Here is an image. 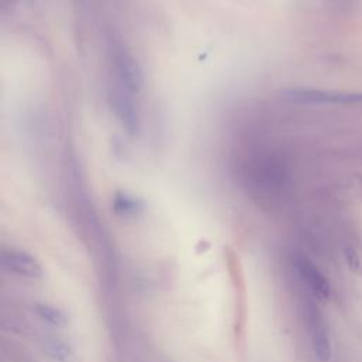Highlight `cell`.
I'll return each instance as SVG.
<instances>
[{
    "instance_id": "6da1fadb",
    "label": "cell",
    "mask_w": 362,
    "mask_h": 362,
    "mask_svg": "<svg viewBox=\"0 0 362 362\" xmlns=\"http://www.w3.org/2000/svg\"><path fill=\"white\" fill-rule=\"evenodd\" d=\"M283 98L300 105H337L362 106V92L332 90L315 88H288L283 90Z\"/></svg>"
},
{
    "instance_id": "7a4b0ae2",
    "label": "cell",
    "mask_w": 362,
    "mask_h": 362,
    "mask_svg": "<svg viewBox=\"0 0 362 362\" xmlns=\"http://www.w3.org/2000/svg\"><path fill=\"white\" fill-rule=\"evenodd\" d=\"M110 59L116 82L130 92L137 93L144 83V78L137 59L133 57L129 48L120 41H112Z\"/></svg>"
},
{
    "instance_id": "3957f363",
    "label": "cell",
    "mask_w": 362,
    "mask_h": 362,
    "mask_svg": "<svg viewBox=\"0 0 362 362\" xmlns=\"http://www.w3.org/2000/svg\"><path fill=\"white\" fill-rule=\"evenodd\" d=\"M109 102L113 113L116 115L122 126L126 129V132L134 134L139 130L140 117L133 92L115 82L109 92Z\"/></svg>"
},
{
    "instance_id": "277c9868",
    "label": "cell",
    "mask_w": 362,
    "mask_h": 362,
    "mask_svg": "<svg viewBox=\"0 0 362 362\" xmlns=\"http://www.w3.org/2000/svg\"><path fill=\"white\" fill-rule=\"evenodd\" d=\"M307 322L310 328L314 352L320 361H328L331 356V342L327 325L320 310L314 304L307 305Z\"/></svg>"
},
{
    "instance_id": "5b68a950",
    "label": "cell",
    "mask_w": 362,
    "mask_h": 362,
    "mask_svg": "<svg viewBox=\"0 0 362 362\" xmlns=\"http://www.w3.org/2000/svg\"><path fill=\"white\" fill-rule=\"evenodd\" d=\"M1 264L13 274L38 279L42 276V267L35 257L21 250H4L1 253Z\"/></svg>"
},
{
    "instance_id": "8992f818",
    "label": "cell",
    "mask_w": 362,
    "mask_h": 362,
    "mask_svg": "<svg viewBox=\"0 0 362 362\" xmlns=\"http://www.w3.org/2000/svg\"><path fill=\"white\" fill-rule=\"evenodd\" d=\"M298 274L304 280V283L310 287V290L318 297H328L329 294V283L325 276L307 259L300 257L296 262Z\"/></svg>"
},
{
    "instance_id": "52a82bcc",
    "label": "cell",
    "mask_w": 362,
    "mask_h": 362,
    "mask_svg": "<svg viewBox=\"0 0 362 362\" xmlns=\"http://www.w3.org/2000/svg\"><path fill=\"white\" fill-rule=\"evenodd\" d=\"M42 349L54 362H72L75 359L74 348L61 338H47L44 341Z\"/></svg>"
},
{
    "instance_id": "ba28073f",
    "label": "cell",
    "mask_w": 362,
    "mask_h": 362,
    "mask_svg": "<svg viewBox=\"0 0 362 362\" xmlns=\"http://www.w3.org/2000/svg\"><path fill=\"white\" fill-rule=\"evenodd\" d=\"M113 211L120 216H134L143 211V202L126 192H117L113 198Z\"/></svg>"
},
{
    "instance_id": "9c48e42d",
    "label": "cell",
    "mask_w": 362,
    "mask_h": 362,
    "mask_svg": "<svg viewBox=\"0 0 362 362\" xmlns=\"http://www.w3.org/2000/svg\"><path fill=\"white\" fill-rule=\"evenodd\" d=\"M34 313L38 315L40 320H42L44 322H47L52 327L61 328V327H65L68 324L66 314L55 305H51V304H47V303H37L34 305Z\"/></svg>"
},
{
    "instance_id": "30bf717a",
    "label": "cell",
    "mask_w": 362,
    "mask_h": 362,
    "mask_svg": "<svg viewBox=\"0 0 362 362\" xmlns=\"http://www.w3.org/2000/svg\"><path fill=\"white\" fill-rule=\"evenodd\" d=\"M344 253H345V260H346V263H348V267H349L354 273L359 272V270H361V259H359L356 250H355L354 247H346V249L344 250Z\"/></svg>"
},
{
    "instance_id": "8fae6325",
    "label": "cell",
    "mask_w": 362,
    "mask_h": 362,
    "mask_svg": "<svg viewBox=\"0 0 362 362\" xmlns=\"http://www.w3.org/2000/svg\"><path fill=\"white\" fill-rule=\"evenodd\" d=\"M7 1H13V0H7Z\"/></svg>"
}]
</instances>
